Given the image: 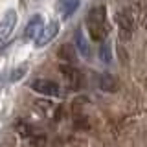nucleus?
Returning a JSON list of instances; mask_svg holds the SVG:
<instances>
[{
	"instance_id": "13",
	"label": "nucleus",
	"mask_w": 147,
	"mask_h": 147,
	"mask_svg": "<svg viewBox=\"0 0 147 147\" xmlns=\"http://www.w3.org/2000/svg\"><path fill=\"white\" fill-rule=\"evenodd\" d=\"M129 2H131V9H129V11L132 13V17L140 18L142 11H144V7H145V0H129Z\"/></svg>"
},
{
	"instance_id": "3",
	"label": "nucleus",
	"mask_w": 147,
	"mask_h": 147,
	"mask_svg": "<svg viewBox=\"0 0 147 147\" xmlns=\"http://www.w3.org/2000/svg\"><path fill=\"white\" fill-rule=\"evenodd\" d=\"M59 72L63 74L66 85L70 86L72 90H79L83 86V74L79 68H76L74 64H66V63H61L59 64Z\"/></svg>"
},
{
	"instance_id": "6",
	"label": "nucleus",
	"mask_w": 147,
	"mask_h": 147,
	"mask_svg": "<svg viewBox=\"0 0 147 147\" xmlns=\"http://www.w3.org/2000/svg\"><path fill=\"white\" fill-rule=\"evenodd\" d=\"M30 86H31V90L39 92L42 96H52V98H55V96L61 94L59 85L55 81H50V79H35V81H31Z\"/></svg>"
},
{
	"instance_id": "4",
	"label": "nucleus",
	"mask_w": 147,
	"mask_h": 147,
	"mask_svg": "<svg viewBox=\"0 0 147 147\" xmlns=\"http://www.w3.org/2000/svg\"><path fill=\"white\" fill-rule=\"evenodd\" d=\"M15 26H17V11L15 9H9V11H6L4 18L0 20V48H2L4 42L11 37Z\"/></svg>"
},
{
	"instance_id": "5",
	"label": "nucleus",
	"mask_w": 147,
	"mask_h": 147,
	"mask_svg": "<svg viewBox=\"0 0 147 147\" xmlns=\"http://www.w3.org/2000/svg\"><path fill=\"white\" fill-rule=\"evenodd\" d=\"M57 33H59V22L57 20H50L48 24L42 28V31L39 33V37L35 39V46L37 48H44L46 44H50L55 37H57Z\"/></svg>"
},
{
	"instance_id": "11",
	"label": "nucleus",
	"mask_w": 147,
	"mask_h": 147,
	"mask_svg": "<svg viewBox=\"0 0 147 147\" xmlns=\"http://www.w3.org/2000/svg\"><path fill=\"white\" fill-rule=\"evenodd\" d=\"M59 11L63 13V18L66 20L68 17H72V13L79 7V0H59Z\"/></svg>"
},
{
	"instance_id": "1",
	"label": "nucleus",
	"mask_w": 147,
	"mask_h": 147,
	"mask_svg": "<svg viewBox=\"0 0 147 147\" xmlns=\"http://www.w3.org/2000/svg\"><path fill=\"white\" fill-rule=\"evenodd\" d=\"M86 30L92 40L103 42L109 33V24H107V7L103 4L90 7L86 13Z\"/></svg>"
},
{
	"instance_id": "9",
	"label": "nucleus",
	"mask_w": 147,
	"mask_h": 147,
	"mask_svg": "<svg viewBox=\"0 0 147 147\" xmlns=\"http://www.w3.org/2000/svg\"><path fill=\"white\" fill-rule=\"evenodd\" d=\"M57 57L61 59L63 63H66V64H74L76 63V59H77V48L76 46H72V44H61L57 48Z\"/></svg>"
},
{
	"instance_id": "8",
	"label": "nucleus",
	"mask_w": 147,
	"mask_h": 147,
	"mask_svg": "<svg viewBox=\"0 0 147 147\" xmlns=\"http://www.w3.org/2000/svg\"><path fill=\"white\" fill-rule=\"evenodd\" d=\"M99 88L103 92H109V94H116L119 90V81L116 76L112 74H101L99 77Z\"/></svg>"
},
{
	"instance_id": "2",
	"label": "nucleus",
	"mask_w": 147,
	"mask_h": 147,
	"mask_svg": "<svg viewBox=\"0 0 147 147\" xmlns=\"http://www.w3.org/2000/svg\"><path fill=\"white\" fill-rule=\"evenodd\" d=\"M116 22L119 28V39L121 40H131L132 31H134V17L129 9H121L116 13Z\"/></svg>"
},
{
	"instance_id": "7",
	"label": "nucleus",
	"mask_w": 147,
	"mask_h": 147,
	"mask_svg": "<svg viewBox=\"0 0 147 147\" xmlns=\"http://www.w3.org/2000/svg\"><path fill=\"white\" fill-rule=\"evenodd\" d=\"M42 17L40 15H33L30 18V22L26 24V28H24V39L26 40H33V39H37L39 37V33L42 31Z\"/></svg>"
},
{
	"instance_id": "18",
	"label": "nucleus",
	"mask_w": 147,
	"mask_h": 147,
	"mask_svg": "<svg viewBox=\"0 0 147 147\" xmlns=\"http://www.w3.org/2000/svg\"><path fill=\"white\" fill-rule=\"evenodd\" d=\"M140 20H142V26L147 28V0H145V7H144V11H142V15H140Z\"/></svg>"
},
{
	"instance_id": "10",
	"label": "nucleus",
	"mask_w": 147,
	"mask_h": 147,
	"mask_svg": "<svg viewBox=\"0 0 147 147\" xmlns=\"http://www.w3.org/2000/svg\"><path fill=\"white\" fill-rule=\"evenodd\" d=\"M76 48L85 59H90V42L85 37V33H83V30H77V33H76Z\"/></svg>"
},
{
	"instance_id": "12",
	"label": "nucleus",
	"mask_w": 147,
	"mask_h": 147,
	"mask_svg": "<svg viewBox=\"0 0 147 147\" xmlns=\"http://www.w3.org/2000/svg\"><path fill=\"white\" fill-rule=\"evenodd\" d=\"M15 131L22 138H31V136H33V129H31V125H28L24 119H18V121L15 123Z\"/></svg>"
},
{
	"instance_id": "15",
	"label": "nucleus",
	"mask_w": 147,
	"mask_h": 147,
	"mask_svg": "<svg viewBox=\"0 0 147 147\" xmlns=\"http://www.w3.org/2000/svg\"><path fill=\"white\" fill-rule=\"evenodd\" d=\"M26 72H28V64H20V68H15V70L11 72V76H9V81H11V83L20 81L22 77H24Z\"/></svg>"
},
{
	"instance_id": "14",
	"label": "nucleus",
	"mask_w": 147,
	"mask_h": 147,
	"mask_svg": "<svg viewBox=\"0 0 147 147\" xmlns=\"http://www.w3.org/2000/svg\"><path fill=\"white\" fill-rule=\"evenodd\" d=\"M99 59L103 63H110L112 61V48L109 46V42H101V48H99Z\"/></svg>"
},
{
	"instance_id": "16",
	"label": "nucleus",
	"mask_w": 147,
	"mask_h": 147,
	"mask_svg": "<svg viewBox=\"0 0 147 147\" xmlns=\"http://www.w3.org/2000/svg\"><path fill=\"white\" fill-rule=\"evenodd\" d=\"M35 105H37V109H39V110H40V112H42V114H44V116H46V114H48V112H50V110H52V109H53V105H52V103H50V101H42V99H39V101H35Z\"/></svg>"
},
{
	"instance_id": "17",
	"label": "nucleus",
	"mask_w": 147,
	"mask_h": 147,
	"mask_svg": "<svg viewBox=\"0 0 147 147\" xmlns=\"http://www.w3.org/2000/svg\"><path fill=\"white\" fill-rule=\"evenodd\" d=\"M44 144H46L44 136H31L30 147H44Z\"/></svg>"
}]
</instances>
